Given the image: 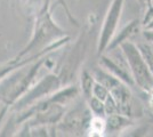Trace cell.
<instances>
[{"label":"cell","mask_w":153,"mask_h":137,"mask_svg":"<svg viewBox=\"0 0 153 137\" xmlns=\"http://www.w3.org/2000/svg\"><path fill=\"white\" fill-rule=\"evenodd\" d=\"M140 30H142V22L140 20L135 19L131 22H129L118 34H114L105 52H113L118 49L121 44L126 41H131V39H134L135 37L140 34Z\"/></svg>","instance_id":"cell-9"},{"label":"cell","mask_w":153,"mask_h":137,"mask_svg":"<svg viewBox=\"0 0 153 137\" xmlns=\"http://www.w3.org/2000/svg\"><path fill=\"white\" fill-rule=\"evenodd\" d=\"M134 126V121L121 113H112L105 117V133L114 134L126 129L128 127Z\"/></svg>","instance_id":"cell-10"},{"label":"cell","mask_w":153,"mask_h":137,"mask_svg":"<svg viewBox=\"0 0 153 137\" xmlns=\"http://www.w3.org/2000/svg\"><path fill=\"white\" fill-rule=\"evenodd\" d=\"M90 24H87L83 29L79 38L76 40L74 45L64 54L63 59L58 64V77L62 81V86L70 85L74 81L76 73L80 70L82 62L86 59L89 46V29Z\"/></svg>","instance_id":"cell-3"},{"label":"cell","mask_w":153,"mask_h":137,"mask_svg":"<svg viewBox=\"0 0 153 137\" xmlns=\"http://www.w3.org/2000/svg\"><path fill=\"white\" fill-rule=\"evenodd\" d=\"M93 117L87 102H81L68 113H64L63 118L56 126V130L66 135L82 136L88 133L90 119Z\"/></svg>","instance_id":"cell-6"},{"label":"cell","mask_w":153,"mask_h":137,"mask_svg":"<svg viewBox=\"0 0 153 137\" xmlns=\"http://www.w3.org/2000/svg\"><path fill=\"white\" fill-rule=\"evenodd\" d=\"M98 57H100V65L102 66L104 70L108 71L118 79H120L122 82H125L129 87H134V79H133V76L129 71V69H127L128 66L126 67L125 65H122L121 62H115L113 59L108 57L104 54L100 55Z\"/></svg>","instance_id":"cell-8"},{"label":"cell","mask_w":153,"mask_h":137,"mask_svg":"<svg viewBox=\"0 0 153 137\" xmlns=\"http://www.w3.org/2000/svg\"><path fill=\"white\" fill-rule=\"evenodd\" d=\"M88 133L91 136H101L103 133H105V118L93 116L90 119Z\"/></svg>","instance_id":"cell-12"},{"label":"cell","mask_w":153,"mask_h":137,"mask_svg":"<svg viewBox=\"0 0 153 137\" xmlns=\"http://www.w3.org/2000/svg\"><path fill=\"white\" fill-rule=\"evenodd\" d=\"M120 49L133 76L135 86L145 94L153 91V74L137 45L133 41H126L120 45Z\"/></svg>","instance_id":"cell-4"},{"label":"cell","mask_w":153,"mask_h":137,"mask_svg":"<svg viewBox=\"0 0 153 137\" xmlns=\"http://www.w3.org/2000/svg\"><path fill=\"white\" fill-rule=\"evenodd\" d=\"M137 47L140 50L146 64L149 65L153 74V44H151V42H140V44H137Z\"/></svg>","instance_id":"cell-14"},{"label":"cell","mask_w":153,"mask_h":137,"mask_svg":"<svg viewBox=\"0 0 153 137\" xmlns=\"http://www.w3.org/2000/svg\"><path fill=\"white\" fill-rule=\"evenodd\" d=\"M138 2H140V5H143V6H145V5H147V0H137Z\"/></svg>","instance_id":"cell-17"},{"label":"cell","mask_w":153,"mask_h":137,"mask_svg":"<svg viewBox=\"0 0 153 137\" xmlns=\"http://www.w3.org/2000/svg\"><path fill=\"white\" fill-rule=\"evenodd\" d=\"M47 56L48 55L40 57L39 59L31 63L29 70L23 71V67H22V71H19L21 70L19 69L10 74V78L6 81V85L4 86L0 94V102L2 104L0 110V122L2 121V119L5 118L7 113L10 111L13 105L33 85L34 80L38 76L39 70L44 65V63L47 62Z\"/></svg>","instance_id":"cell-2"},{"label":"cell","mask_w":153,"mask_h":137,"mask_svg":"<svg viewBox=\"0 0 153 137\" xmlns=\"http://www.w3.org/2000/svg\"><path fill=\"white\" fill-rule=\"evenodd\" d=\"M61 87L63 86H62V81L57 73H48L41 80H39L36 85H32L30 89L13 105L10 110L15 112L25 110L32 104L37 103L38 101L58 90Z\"/></svg>","instance_id":"cell-5"},{"label":"cell","mask_w":153,"mask_h":137,"mask_svg":"<svg viewBox=\"0 0 153 137\" xmlns=\"http://www.w3.org/2000/svg\"><path fill=\"white\" fill-rule=\"evenodd\" d=\"M87 105L89 107L90 112L93 116H97V117H106V111H105V105L102 101H100L98 98L91 96L89 99L86 101Z\"/></svg>","instance_id":"cell-13"},{"label":"cell","mask_w":153,"mask_h":137,"mask_svg":"<svg viewBox=\"0 0 153 137\" xmlns=\"http://www.w3.org/2000/svg\"><path fill=\"white\" fill-rule=\"evenodd\" d=\"M51 4V0H44V4L34 20L31 39L13 59L19 61L25 56H29L31 53L36 54L42 48L69 36V32L61 27L53 19Z\"/></svg>","instance_id":"cell-1"},{"label":"cell","mask_w":153,"mask_h":137,"mask_svg":"<svg viewBox=\"0 0 153 137\" xmlns=\"http://www.w3.org/2000/svg\"><path fill=\"white\" fill-rule=\"evenodd\" d=\"M110 95H111V94H110V91H108V89L105 86L102 85V84H100V82H97V81H95L94 87H93V96H94V97L98 98L100 101H102L103 103H104Z\"/></svg>","instance_id":"cell-15"},{"label":"cell","mask_w":153,"mask_h":137,"mask_svg":"<svg viewBox=\"0 0 153 137\" xmlns=\"http://www.w3.org/2000/svg\"><path fill=\"white\" fill-rule=\"evenodd\" d=\"M95 78L94 76L89 73L88 70L83 69L80 74V91L82 94L83 99L87 101L93 96V87L95 84Z\"/></svg>","instance_id":"cell-11"},{"label":"cell","mask_w":153,"mask_h":137,"mask_svg":"<svg viewBox=\"0 0 153 137\" xmlns=\"http://www.w3.org/2000/svg\"><path fill=\"white\" fill-rule=\"evenodd\" d=\"M123 4H125V0H112L111 5L108 7L106 15L103 21L101 32H100L98 44H97V56L104 54L108 44L114 37L119 21L121 19Z\"/></svg>","instance_id":"cell-7"},{"label":"cell","mask_w":153,"mask_h":137,"mask_svg":"<svg viewBox=\"0 0 153 137\" xmlns=\"http://www.w3.org/2000/svg\"><path fill=\"white\" fill-rule=\"evenodd\" d=\"M152 2H153V0H147V5H146V6H151V5H152Z\"/></svg>","instance_id":"cell-18"},{"label":"cell","mask_w":153,"mask_h":137,"mask_svg":"<svg viewBox=\"0 0 153 137\" xmlns=\"http://www.w3.org/2000/svg\"><path fill=\"white\" fill-rule=\"evenodd\" d=\"M142 26L147 30L153 27V5L147 6V12L145 14V19L142 21Z\"/></svg>","instance_id":"cell-16"}]
</instances>
